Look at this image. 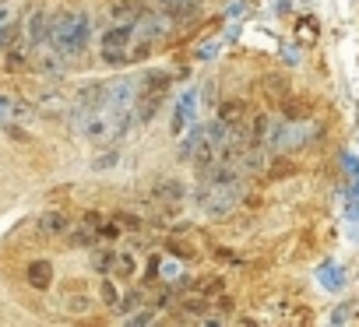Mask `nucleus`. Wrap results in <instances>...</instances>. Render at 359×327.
<instances>
[{
    "mask_svg": "<svg viewBox=\"0 0 359 327\" xmlns=\"http://www.w3.org/2000/svg\"><path fill=\"white\" fill-rule=\"evenodd\" d=\"M50 46L64 57H78L88 46V18L85 15H60L50 22Z\"/></svg>",
    "mask_w": 359,
    "mask_h": 327,
    "instance_id": "1",
    "label": "nucleus"
},
{
    "mask_svg": "<svg viewBox=\"0 0 359 327\" xmlns=\"http://www.w3.org/2000/svg\"><path fill=\"white\" fill-rule=\"evenodd\" d=\"M236 201H240V187H236L233 180H215V187H208V190H201V194H198L201 211H205V215H212V218L229 215V211L236 208Z\"/></svg>",
    "mask_w": 359,
    "mask_h": 327,
    "instance_id": "2",
    "label": "nucleus"
},
{
    "mask_svg": "<svg viewBox=\"0 0 359 327\" xmlns=\"http://www.w3.org/2000/svg\"><path fill=\"white\" fill-rule=\"evenodd\" d=\"M134 25H113L106 36H102V57L109 60V64H120V60H127V50H130V43H134Z\"/></svg>",
    "mask_w": 359,
    "mask_h": 327,
    "instance_id": "3",
    "label": "nucleus"
},
{
    "mask_svg": "<svg viewBox=\"0 0 359 327\" xmlns=\"http://www.w3.org/2000/svg\"><path fill=\"white\" fill-rule=\"evenodd\" d=\"M194 116H198V92L187 88L184 95L176 99V109H172V123H169L172 137H184L187 127H194Z\"/></svg>",
    "mask_w": 359,
    "mask_h": 327,
    "instance_id": "4",
    "label": "nucleus"
},
{
    "mask_svg": "<svg viewBox=\"0 0 359 327\" xmlns=\"http://www.w3.org/2000/svg\"><path fill=\"white\" fill-rule=\"evenodd\" d=\"M219 120H222L229 130H243L247 120H250V106H247L243 99H229V102L219 106Z\"/></svg>",
    "mask_w": 359,
    "mask_h": 327,
    "instance_id": "5",
    "label": "nucleus"
},
{
    "mask_svg": "<svg viewBox=\"0 0 359 327\" xmlns=\"http://www.w3.org/2000/svg\"><path fill=\"white\" fill-rule=\"evenodd\" d=\"M317 281H320L327 292H341V288H345V267H341L338 260H324V264L317 267Z\"/></svg>",
    "mask_w": 359,
    "mask_h": 327,
    "instance_id": "6",
    "label": "nucleus"
},
{
    "mask_svg": "<svg viewBox=\"0 0 359 327\" xmlns=\"http://www.w3.org/2000/svg\"><path fill=\"white\" fill-rule=\"evenodd\" d=\"M261 88H264V99L268 102H278L282 106L289 99V78L285 74H264L261 78Z\"/></svg>",
    "mask_w": 359,
    "mask_h": 327,
    "instance_id": "7",
    "label": "nucleus"
},
{
    "mask_svg": "<svg viewBox=\"0 0 359 327\" xmlns=\"http://www.w3.org/2000/svg\"><path fill=\"white\" fill-rule=\"evenodd\" d=\"M25 278H29V285L32 288H50L53 285V264L50 260H32L29 267H25Z\"/></svg>",
    "mask_w": 359,
    "mask_h": 327,
    "instance_id": "8",
    "label": "nucleus"
},
{
    "mask_svg": "<svg viewBox=\"0 0 359 327\" xmlns=\"http://www.w3.org/2000/svg\"><path fill=\"white\" fill-rule=\"evenodd\" d=\"M271 127H275V123H271V116H268V113H254V116L247 120V127H243V130H247L250 144H261V141H268V137H271Z\"/></svg>",
    "mask_w": 359,
    "mask_h": 327,
    "instance_id": "9",
    "label": "nucleus"
},
{
    "mask_svg": "<svg viewBox=\"0 0 359 327\" xmlns=\"http://www.w3.org/2000/svg\"><path fill=\"white\" fill-rule=\"evenodd\" d=\"M67 215L64 211H43L39 218H36V229L43 232V236H60V232H67Z\"/></svg>",
    "mask_w": 359,
    "mask_h": 327,
    "instance_id": "10",
    "label": "nucleus"
},
{
    "mask_svg": "<svg viewBox=\"0 0 359 327\" xmlns=\"http://www.w3.org/2000/svg\"><path fill=\"white\" fill-rule=\"evenodd\" d=\"M310 116H313V106H310L306 99H285V102H282V120L303 123V120H310Z\"/></svg>",
    "mask_w": 359,
    "mask_h": 327,
    "instance_id": "11",
    "label": "nucleus"
},
{
    "mask_svg": "<svg viewBox=\"0 0 359 327\" xmlns=\"http://www.w3.org/2000/svg\"><path fill=\"white\" fill-rule=\"evenodd\" d=\"M158 8L165 11V18H191L198 11L194 0H158Z\"/></svg>",
    "mask_w": 359,
    "mask_h": 327,
    "instance_id": "12",
    "label": "nucleus"
},
{
    "mask_svg": "<svg viewBox=\"0 0 359 327\" xmlns=\"http://www.w3.org/2000/svg\"><path fill=\"white\" fill-rule=\"evenodd\" d=\"M155 197H162V201H180V197H184V187H180L176 180H165V183L155 187Z\"/></svg>",
    "mask_w": 359,
    "mask_h": 327,
    "instance_id": "13",
    "label": "nucleus"
},
{
    "mask_svg": "<svg viewBox=\"0 0 359 327\" xmlns=\"http://www.w3.org/2000/svg\"><path fill=\"white\" fill-rule=\"evenodd\" d=\"M219 288H222V274H205V278L194 281V292L198 295H208V292H219Z\"/></svg>",
    "mask_w": 359,
    "mask_h": 327,
    "instance_id": "14",
    "label": "nucleus"
},
{
    "mask_svg": "<svg viewBox=\"0 0 359 327\" xmlns=\"http://www.w3.org/2000/svg\"><path fill=\"white\" fill-rule=\"evenodd\" d=\"M180 271H184V267H180L176 260H158V274H162L165 281H176V278H180Z\"/></svg>",
    "mask_w": 359,
    "mask_h": 327,
    "instance_id": "15",
    "label": "nucleus"
},
{
    "mask_svg": "<svg viewBox=\"0 0 359 327\" xmlns=\"http://www.w3.org/2000/svg\"><path fill=\"white\" fill-rule=\"evenodd\" d=\"M95 267H99V271H113V267H116V253H113V250H99V253H95Z\"/></svg>",
    "mask_w": 359,
    "mask_h": 327,
    "instance_id": "16",
    "label": "nucleus"
},
{
    "mask_svg": "<svg viewBox=\"0 0 359 327\" xmlns=\"http://www.w3.org/2000/svg\"><path fill=\"white\" fill-rule=\"evenodd\" d=\"M130 271H134V260L123 253V257H116V274L120 278H130Z\"/></svg>",
    "mask_w": 359,
    "mask_h": 327,
    "instance_id": "17",
    "label": "nucleus"
},
{
    "mask_svg": "<svg viewBox=\"0 0 359 327\" xmlns=\"http://www.w3.org/2000/svg\"><path fill=\"white\" fill-rule=\"evenodd\" d=\"M345 215H348V222H359V194H348V204H345Z\"/></svg>",
    "mask_w": 359,
    "mask_h": 327,
    "instance_id": "18",
    "label": "nucleus"
},
{
    "mask_svg": "<svg viewBox=\"0 0 359 327\" xmlns=\"http://www.w3.org/2000/svg\"><path fill=\"white\" fill-rule=\"evenodd\" d=\"M341 162H345V173H348L352 180H359V158H355V155H345Z\"/></svg>",
    "mask_w": 359,
    "mask_h": 327,
    "instance_id": "19",
    "label": "nucleus"
},
{
    "mask_svg": "<svg viewBox=\"0 0 359 327\" xmlns=\"http://www.w3.org/2000/svg\"><path fill=\"white\" fill-rule=\"evenodd\" d=\"M345 320H352V306H348V302H345L341 309H334V313H331V323H345Z\"/></svg>",
    "mask_w": 359,
    "mask_h": 327,
    "instance_id": "20",
    "label": "nucleus"
},
{
    "mask_svg": "<svg viewBox=\"0 0 359 327\" xmlns=\"http://www.w3.org/2000/svg\"><path fill=\"white\" fill-rule=\"evenodd\" d=\"M102 299H106L109 306H116V299H120V295H116V288H113L109 281H102Z\"/></svg>",
    "mask_w": 359,
    "mask_h": 327,
    "instance_id": "21",
    "label": "nucleus"
},
{
    "mask_svg": "<svg viewBox=\"0 0 359 327\" xmlns=\"http://www.w3.org/2000/svg\"><path fill=\"white\" fill-rule=\"evenodd\" d=\"M0 113H4V99H0Z\"/></svg>",
    "mask_w": 359,
    "mask_h": 327,
    "instance_id": "22",
    "label": "nucleus"
}]
</instances>
